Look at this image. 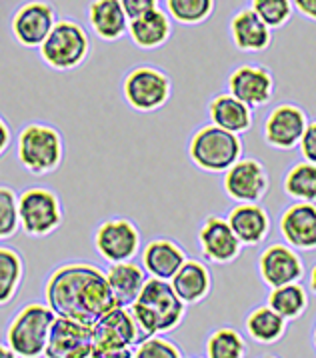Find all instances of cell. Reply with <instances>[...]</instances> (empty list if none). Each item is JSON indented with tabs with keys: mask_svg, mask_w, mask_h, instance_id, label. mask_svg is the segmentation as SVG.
Instances as JSON below:
<instances>
[{
	"mask_svg": "<svg viewBox=\"0 0 316 358\" xmlns=\"http://www.w3.org/2000/svg\"><path fill=\"white\" fill-rule=\"evenodd\" d=\"M46 306L55 316H64L92 327L116 302L106 276L92 264L72 262L57 268L46 280Z\"/></svg>",
	"mask_w": 316,
	"mask_h": 358,
	"instance_id": "6da1fadb",
	"label": "cell"
},
{
	"mask_svg": "<svg viewBox=\"0 0 316 358\" xmlns=\"http://www.w3.org/2000/svg\"><path fill=\"white\" fill-rule=\"evenodd\" d=\"M141 338L174 330L185 318L187 304L176 296L168 280L146 278V282L129 304Z\"/></svg>",
	"mask_w": 316,
	"mask_h": 358,
	"instance_id": "7a4b0ae2",
	"label": "cell"
},
{
	"mask_svg": "<svg viewBox=\"0 0 316 358\" xmlns=\"http://www.w3.org/2000/svg\"><path fill=\"white\" fill-rule=\"evenodd\" d=\"M55 313L38 302H30L18 310L6 330V346L18 358H38L44 355L48 330Z\"/></svg>",
	"mask_w": 316,
	"mask_h": 358,
	"instance_id": "3957f363",
	"label": "cell"
},
{
	"mask_svg": "<svg viewBox=\"0 0 316 358\" xmlns=\"http://www.w3.org/2000/svg\"><path fill=\"white\" fill-rule=\"evenodd\" d=\"M188 155L192 162L206 172H224L243 155V143L238 134L206 124L194 132Z\"/></svg>",
	"mask_w": 316,
	"mask_h": 358,
	"instance_id": "277c9868",
	"label": "cell"
},
{
	"mask_svg": "<svg viewBox=\"0 0 316 358\" xmlns=\"http://www.w3.org/2000/svg\"><path fill=\"white\" fill-rule=\"evenodd\" d=\"M43 60L57 71L76 69L88 55L85 29L72 20H58L38 46Z\"/></svg>",
	"mask_w": 316,
	"mask_h": 358,
	"instance_id": "5b68a950",
	"label": "cell"
},
{
	"mask_svg": "<svg viewBox=\"0 0 316 358\" xmlns=\"http://www.w3.org/2000/svg\"><path fill=\"white\" fill-rule=\"evenodd\" d=\"M18 158L32 174L57 171L62 160V138L48 124H29L18 136Z\"/></svg>",
	"mask_w": 316,
	"mask_h": 358,
	"instance_id": "8992f818",
	"label": "cell"
},
{
	"mask_svg": "<svg viewBox=\"0 0 316 358\" xmlns=\"http://www.w3.org/2000/svg\"><path fill=\"white\" fill-rule=\"evenodd\" d=\"M18 227L30 236H46L60 227L62 210L58 196L48 188L34 187L16 196Z\"/></svg>",
	"mask_w": 316,
	"mask_h": 358,
	"instance_id": "52a82bcc",
	"label": "cell"
},
{
	"mask_svg": "<svg viewBox=\"0 0 316 358\" xmlns=\"http://www.w3.org/2000/svg\"><path fill=\"white\" fill-rule=\"evenodd\" d=\"M171 96V80L155 66H138L124 78V99L138 113H152Z\"/></svg>",
	"mask_w": 316,
	"mask_h": 358,
	"instance_id": "ba28073f",
	"label": "cell"
},
{
	"mask_svg": "<svg viewBox=\"0 0 316 358\" xmlns=\"http://www.w3.org/2000/svg\"><path fill=\"white\" fill-rule=\"evenodd\" d=\"M92 350V330L82 322L55 316L44 346L46 358H88Z\"/></svg>",
	"mask_w": 316,
	"mask_h": 358,
	"instance_id": "9c48e42d",
	"label": "cell"
},
{
	"mask_svg": "<svg viewBox=\"0 0 316 358\" xmlns=\"http://www.w3.org/2000/svg\"><path fill=\"white\" fill-rule=\"evenodd\" d=\"M94 244L99 255L110 264L124 262L136 257L141 246V234L127 218H110L96 229Z\"/></svg>",
	"mask_w": 316,
	"mask_h": 358,
	"instance_id": "30bf717a",
	"label": "cell"
},
{
	"mask_svg": "<svg viewBox=\"0 0 316 358\" xmlns=\"http://www.w3.org/2000/svg\"><path fill=\"white\" fill-rule=\"evenodd\" d=\"M222 185L232 201L259 202L268 190V174L257 158H238L224 171Z\"/></svg>",
	"mask_w": 316,
	"mask_h": 358,
	"instance_id": "8fae6325",
	"label": "cell"
},
{
	"mask_svg": "<svg viewBox=\"0 0 316 358\" xmlns=\"http://www.w3.org/2000/svg\"><path fill=\"white\" fill-rule=\"evenodd\" d=\"M92 330V346H129L134 348V344L141 343V332L132 318L129 306L115 304L102 316L96 318V322L90 327Z\"/></svg>",
	"mask_w": 316,
	"mask_h": 358,
	"instance_id": "7c38bea8",
	"label": "cell"
},
{
	"mask_svg": "<svg viewBox=\"0 0 316 358\" xmlns=\"http://www.w3.org/2000/svg\"><path fill=\"white\" fill-rule=\"evenodd\" d=\"M259 271L262 280L271 288L285 287L290 282H299L304 274L301 257L288 244H271L260 255Z\"/></svg>",
	"mask_w": 316,
	"mask_h": 358,
	"instance_id": "4fadbf2b",
	"label": "cell"
},
{
	"mask_svg": "<svg viewBox=\"0 0 316 358\" xmlns=\"http://www.w3.org/2000/svg\"><path fill=\"white\" fill-rule=\"evenodd\" d=\"M229 94L245 102L248 108L262 106L274 94L273 74L262 66L243 64L229 76Z\"/></svg>",
	"mask_w": 316,
	"mask_h": 358,
	"instance_id": "5bb4252c",
	"label": "cell"
},
{
	"mask_svg": "<svg viewBox=\"0 0 316 358\" xmlns=\"http://www.w3.org/2000/svg\"><path fill=\"white\" fill-rule=\"evenodd\" d=\"M308 124L306 113L294 104H280L268 115L264 122V141L278 150H290L301 141Z\"/></svg>",
	"mask_w": 316,
	"mask_h": 358,
	"instance_id": "9a60e30c",
	"label": "cell"
},
{
	"mask_svg": "<svg viewBox=\"0 0 316 358\" xmlns=\"http://www.w3.org/2000/svg\"><path fill=\"white\" fill-rule=\"evenodd\" d=\"M55 8L43 2V0H32L22 4L16 10L13 18V32H15L16 41L22 46L36 48L41 46L46 34L55 27Z\"/></svg>",
	"mask_w": 316,
	"mask_h": 358,
	"instance_id": "2e32d148",
	"label": "cell"
},
{
	"mask_svg": "<svg viewBox=\"0 0 316 358\" xmlns=\"http://www.w3.org/2000/svg\"><path fill=\"white\" fill-rule=\"evenodd\" d=\"M199 243H201L204 258L218 264L232 262L240 255V248H243V244L238 243V238L230 230L229 222L220 216H208L202 222L199 230Z\"/></svg>",
	"mask_w": 316,
	"mask_h": 358,
	"instance_id": "e0dca14e",
	"label": "cell"
},
{
	"mask_svg": "<svg viewBox=\"0 0 316 358\" xmlns=\"http://www.w3.org/2000/svg\"><path fill=\"white\" fill-rule=\"evenodd\" d=\"M280 234L288 246L313 250L316 246V206L315 202H296L280 216Z\"/></svg>",
	"mask_w": 316,
	"mask_h": 358,
	"instance_id": "ac0fdd59",
	"label": "cell"
},
{
	"mask_svg": "<svg viewBox=\"0 0 316 358\" xmlns=\"http://www.w3.org/2000/svg\"><path fill=\"white\" fill-rule=\"evenodd\" d=\"M230 230L238 238V243L246 246H254L262 243L271 229V220L266 210L257 202H240L230 210L229 218Z\"/></svg>",
	"mask_w": 316,
	"mask_h": 358,
	"instance_id": "d6986e66",
	"label": "cell"
},
{
	"mask_svg": "<svg viewBox=\"0 0 316 358\" xmlns=\"http://www.w3.org/2000/svg\"><path fill=\"white\" fill-rule=\"evenodd\" d=\"M185 260H187V252L168 238L150 241L143 250L144 273L160 280H171Z\"/></svg>",
	"mask_w": 316,
	"mask_h": 358,
	"instance_id": "ffe728a7",
	"label": "cell"
},
{
	"mask_svg": "<svg viewBox=\"0 0 316 358\" xmlns=\"http://www.w3.org/2000/svg\"><path fill=\"white\" fill-rule=\"evenodd\" d=\"M168 282L180 301L185 304H194V302L206 299V294L210 292L213 276L201 260H188L187 258Z\"/></svg>",
	"mask_w": 316,
	"mask_h": 358,
	"instance_id": "44dd1931",
	"label": "cell"
},
{
	"mask_svg": "<svg viewBox=\"0 0 316 358\" xmlns=\"http://www.w3.org/2000/svg\"><path fill=\"white\" fill-rule=\"evenodd\" d=\"M230 36L234 46L243 52H262L271 44V29L250 8L232 16Z\"/></svg>",
	"mask_w": 316,
	"mask_h": 358,
	"instance_id": "7402d4cb",
	"label": "cell"
},
{
	"mask_svg": "<svg viewBox=\"0 0 316 358\" xmlns=\"http://www.w3.org/2000/svg\"><path fill=\"white\" fill-rule=\"evenodd\" d=\"M132 43L143 50H155L168 41L171 36V20L168 15L160 8H152L144 15L130 18L129 29Z\"/></svg>",
	"mask_w": 316,
	"mask_h": 358,
	"instance_id": "603a6c76",
	"label": "cell"
},
{
	"mask_svg": "<svg viewBox=\"0 0 316 358\" xmlns=\"http://www.w3.org/2000/svg\"><path fill=\"white\" fill-rule=\"evenodd\" d=\"M104 276H106V282H108V288L115 296L116 304L129 306L130 302L136 299V294L141 292L148 274L144 273L141 264H136L132 260H124V262H113Z\"/></svg>",
	"mask_w": 316,
	"mask_h": 358,
	"instance_id": "cb8c5ba5",
	"label": "cell"
},
{
	"mask_svg": "<svg viewBox=\"0 0 316 358\" xmlns=\"http://www.w3.org/2000/svg\"><path fill=\"white\" fill-rule=\"evenodd\" d=\"M88 22L102 41H116L129 29V18L118 0H92L88 6Z\"/></svg>",
	"mask_w": 316,
	"mask_h": 358,
	"instance_id": "d4e9b609",
	"label": "cell"
},
{
	"mask_svg": "<svg viewBox=\"0 0 316 358\" xmlns=\"http://www.w3.org/2000/svg\"><path fill=\"white\" fill-rule=\"evenodd\" d=\"M213 124L232 134H243L252 127V113L245 102L234 99L232 94H218L208 106Z\"/></svg>",
	"mask_w": 316,
	"mask_h": 358,
	"instance_id": "484cf974",
	"label": "cell"
},
{
	"mask_svg": "<svg viewBox=\"0 0 316 358\" xmlns=\"http://www.w3.org/2000/svg\"><path fill=\"white\" fill-rule=\"evenodd\" d=\"M246 332L260 344L278 343L287 332V320L276 315L271 306H259L246 318Z\"/></svg>",
	"mask_w": 316,
	"mask_h": 358,
	"instance_id": "4316f807",
	"label": "cell"
},
{
	"mask_svg": "<svg viewBox=\"0 0 316 358\" xmlns=\"http://www.w3.org/2000/svg\"><path fill=\"white\" fill-rule=\"evenodd\" d=\"M274 313L282 316L285 320H294L306 310L308 306V294L299 282H290L285 287H276L268 294V304Z\"/></svg>",
	"mask_w": 316,
	"mask_h": 358,
	"instance_id": "83f0119b",
	"label": "cell"
},
{
	"mask_svg": "<svg viewBox=\"0 0 316 358\" xmlns=\"http://www.w3.org/2000/svg\"><path fill=\"white\" fill-rule=\"evenodd\" d=\"M24 276V262L15 248L0 246V306L15 299Z\"/></svg>",
	"mask_w": 316,
	"mask_h": 358,
	"instance_id": "f1b7e54d",
	"label": "cell"
},
{
	"mask_svg": "<svg viewBox=\"0 0 316 358\" xmlns=\"http://www.w3.org/2000/svg\"><path fill=\"white\" fill-rule=\"evenodd\" d=\"M285 192L299 202H315L316 199V164L299 162L285 176Z\"/></svg>",
	"mask_w": 316,
	"mask_h": 358,
	"instance_id": "f546056e",
	"label": "cell"
},
{
	"mask_svg": "<svg viewBox=\"0 0 316 358\" xmlns=\"http://www.w3.org/2000/svg\"><path fill=\"white\" fill-rule=\"evenodd\" d=\"M246 343L234 329L215 330L206 341V358H245Z\"/></svg>",
	"mask_w": 316,
	"mask_h": 358,
	"instance_id": "4dcf8cb0",
	"label": "cell"
},
{
	"mask_svg": "<svg viewBox=\"0 0 316 358\" xmlns=\"http://www.w3.org/2000/svg\"><path fill=\"white\" fill-rule=\"evenodd\" d=\"M168 16L180 24H199L215 10V0H166Z\"/></svg>",
	"mask_w": 316,
	"mask_h": 358,
	"instance_id": "1f68e13d",
	"label": "cell"
},
{
	"mask_svg": "<svg viewBox=\"0 0 316 358\" xmlns=\"http://www.w3.org/2000/svg\"><path fill=\"white\" fill-rule=\"evenodd\" d=\"M254 15L268 27V29H280L292 15V2L290 0H252Z\"/></svg>",
	"mask_w": 316,
	"mask_h": 358,
	"instance_id": "d6a6232c",
	"label": "cell"
},
{
	"mask_svg": "<svg viewBox=\"0 0 316 358\" xmlns=\"http://www.w3.org/2000/svg\"><path fill=\"white\" fill-rule=\"evenodd\" d=\"M132 358H182V352L174 343L155 334L134 344Z\"/></svg>",
	"mask_w": 316,
	"mask_h": 358,
	"instance_id": "836d02e7",
	"label": "cell"
},
{
	"mask_svg": "<svg viewBox=\"0 0 316 358\" xmlns=\"http://www.w3.org/2000/svg\"><path fill=\"white\" fill-rule=\"evenodd\" d=\"M18 230L16 192L13 188L0 187V241L13 236Z\"/></svg>",
	"mask_w": 316,
	"mask_h": 358,
	"instance_id": "e575fe53",
	"label": "cell"
},
{
	"mask_svg": "<svg viewBox=\"0 0 316 358\" xmlns=\"http://www.w3.org/2000/svg\"><path fill=\"white\" fill-rule=\"evenodd\" d=\"M299 144H301V152L304 160L306 162H316V122L306 124Z\"/></svg>",
	"mask_w": 316,
	"mask_h": 358,
	"instance_id": "d590c367",
	"label": "cell"
},
{
	"mask_svg": "<svg viewBox=\"0 0 316 358\" xmlns=\"http://www.w3.org/2000/svg\"><path fill=\"white\" fill-rule=\"evenodd\" d=\"M127 18H136L152 8H158V0H118Z\"/></svg>",
	"mask_w": 316,
	"mask_h": 358,
	"instance_id": "8d00e7d4",
	"label": "cell"
},
{
	"mask_svg": "<svg viewBox=\"0 0 316 358\" xmlns=\"http://www.w3.org/2000/svg\"><path fill=\"white\" fill-rule=\"evenodd\" d=\"M90 358H132L129 346H92Z\"/></svg>",
	"mask_w": 316,
	"mask_h": 358,
	"instance_id": "74e56055",
	"label": "cell"
},
{
	"mask_svg": "<svg viewBox=\"0 0 316 358\" xmlns=\"http://www.w3.org/2000/svg\"><path fill=\"white\" fill-rule=\"evenodd\" d=\"M292 6L301 13L302 16L315 20L316 18V0H290Z\"/></svg>",
	"mask_w": 316,
	"mask_h": 358,
	"instance_id": "f35d334b",
	"label": "cell"
},
{
	"mask_svg": "<svg viewBox=\"0 0 316 358\" xmlns=\"http://www.w3.org/2000/svg\"><path fill=\"white\" fill-rule=\"evenodd\" d=\"M8 143H10V130L6 127V122L0 118V155L8 148Z\"/></svg>",
	"mask_w": 316,
	"mask_h": 358,
	"instance_id": "ab89813d",
	"label": "cell"
},
{
	"mask_svg": "<svg viewBox=\"0 0 316 358\" xmlns=\"http://www.w3.org/2000/svg\"><path fill=\"white\" fill-rule=\"evenodd\" d=\"M0 358H18V357H16L15 352H13L6 344H0Z\"/></svg>",
	"mask_w": 316,
	"mask_h": 358,
	"instance_id": "60d3db41",
	"label": "cell"
},
{
	"mask_svg": "<svg viewBox=\"0 0 316 358\" xmlns=\"http://www.w3.org/2000/svg\"><path fill=\"white\" fill-rule=\"evenodd\" d=\"M264 358H274V357H264Z\"/></svg>",
	"mask_w": 316,
	"mask_h": 358,
	"instance_id": "b9f144b4",
	"label": "cell"
},
{
	"mask_svg": "<svg viewBox=\"0 0 316 358\" xmlns=\"http://www.w3.org/2000/svg\"><path fill=\"white\" fill-rule=\"evenodd\" d=\"M88 358H90V357H88Z\"/></svg>",
	"mask_w": 316,
	"mask_h": 358,
	"instance_id": "7bdbcfd3",
	"label": "cell"
}]
</instances>
